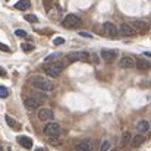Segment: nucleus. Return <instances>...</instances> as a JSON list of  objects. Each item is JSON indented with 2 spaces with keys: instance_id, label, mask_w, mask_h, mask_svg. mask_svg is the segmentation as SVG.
<instances>
[{
  "instance_id": "obj_2",
  "label": "nucleus",
  "mask_w": 151,
  "mask_h": 151,
  "mask_svg": "<svg viewBox=\"0 0 151 151\" xmlns=\"http://www.w3.org/2000/svg\"><path fill=\"white\" fill-rule=\"evenodd\" d=\"M66 66V62H54V63H50L46 66V73L50 76V78H57L62 70L65 69Z\"/></svg>"
},
{
  "instance_id": "obj_8",
  "label": "nucleus",
  "mask_w": 151,
  "mask_h": 151,
  "mask_svg": "<svg viewBox=\"0 0 151 151\" xmlns=\"http://www.w3.org/2000/svg\"><path fill=\"white\" fill-rule=\"evenodd\" d=\"M138 32L135 31V28L131 25V24H122L120 28H119V35H123V37H134L137 35Z\"/></svg>"
},
{
  "instance_id": "obj_16",
  "label": "nucleus",
  "mask_w": 151,
  "mask_h": 151,
  "mask_svg": "<svg viewBox=\"0 0 151 151\" xmlns=\"http://www.w3.org/2000/svg\"><path fill=\"white\" fill-rule=\"evenodd\" d=\"M75 148L78 151H91L93 150V141H91V139H84V141H81Z\"/></svg>"
},
{
  "instance_id": "obj_15",
  "label": "nucleus",
  "mask_w": 151,
  "mask_h": 151,
  "mask_svg": "<svg viewBox=\"0 0 151 151\" xmlns=\"http://www.w3.org/2000/svg\"><path fill=\"white\" fill-rule=\"evenodd\" d=\"M131 138H132V135H131V132L129 131H125L123 134H122V137H120V142H119V147L123 150V148H126L129 144H131Z\"/></svg>"
},
{
  "instance_id": "obj_25",
  "label": "nucleus",
  "mask_w": 151,
  "mask_h": 151,
  "mask_svg": "<svg viewBox=\"0 0 151 151\" xmlns=\"http://www.w3.org/2000/svg\"><path fill=\"white\" fill-rule=\"evenodd\" d=\"M50 144L51 145H59V144H62V141H60V138L59 137H50Z\"/></svg>"
},
{
  "instance_id": "obj_10",
  "label": "nucleus",
  "mask_w": 151,
  "mask_h": 151,
  "mask_svg": "<svg viewBox=\"0 0 151 151\" xmlns=\"http://www.w3.org/2000/svg\"><path fill=\"white\" fill-rule=\"evenodd\" d=\"M53 117H54V113H53L51 109L44 107V109H40L38 110V119L41 122H50V120H53Z\"/></svg>"
},
{
  "instance_id": "obj_18",
  "label": "nucleus",
  "mask_w": 151,
  "mask_h": 151,
  "mask_svg": "<svg viewBox=\"0 0 151 151\" xmlns=\"http://www.w3.org/2000/svg\"><path fill=\"white\" fill-rule=\"evenodd\" d=\"M137 129H138L139 134H145V132L150 131V123H148L147 120H139V122L137 123Z\"/></svg>"
},
{
  "instance_id": "obj_1",
  "label": "nucleus",
  "mask_w": 151,
  "mask_h": 151,
  "mask_svg": "<svg viewBox=\"0 0 151 151\" xmlns=\"http://www.w3.org/2000/svg\"><path fill=\"white\" fill-rule=\"evenodd\" d=\"M31 85L40 91H44V93H50L54 90V84L53 81L47 79V78H43V76H35L31 79Z\"/></svg>"
},
{
  "instance_id": "obj_7",
  "label": "nucleus",
  "mask_w": 151,
  "mask_h": 151,
  "mask_svg": "<svg viewBox=\"0 0 151 151\" xmlns=\"http://www.w3.org/2000/svg\"><path fill=\"white\" fill-rule=\"evenodd\" d=\"M100 56L101 59L106 62V63H113L114 60H116V57H117V50H110V49H103L100 51Z\"/></svg>"
},
{
  "instance_id": "obj_20",
  "label": "nucleus",
  "mask_w": 151,
  "mask_h": 151,
  "mask_svg": "<svg viewBox=\"0 0 151 151\" xmlns=\"http://www.w3.org/2000/svg\"><path fill=\"white\" fill-rule=\"evenodd\" d=\"M29 6H31V1H29V0H19V1L15 4V7H16L18 10H27V9H29Z\"/></svg>"
},
{
  "instance_id": "obj_6",
  "label": "nucleus",
  "mask_w": 151,
  "mask_h": 151,
  "mask_svg": "<svg viewBox=\"0 0 151 151\" xmlns=\"http://www.w3.org/2000/svg\"><path fill=\"white\" fill-rule=\"evenodd\" d=\"M131 25L135 28V31L137 32H141V34H144V32H148L151 29V25L150 22H147V21H132L131 22Z\"/></svg>"
},
{
  "instance_id": "obj_32",
  "label": "nucleus",
  "mask_w": 151,
  "mask_h": 151,
  "mask_svg": "<svg viewBox=\"0 0 151 151\" xmlns=\"http://www.w3.org/2000/svg\"><path fill=\"white\" fill-rule=\"evenodd\" d=\"M144 56H147V57H151V53H150V51H145V53H144Z\"/></svg>"
},
{
  "instance_id": "obj_5",
  "label": "nucleus",
  "mask_w": 151,
  "mask_h": 151,
  "mask_svg": "<svg viewBox=\"0 0 151 151\" xmlns=\"http://www.w3.org/2000/svg\"><path fill=\"white\" fill-rule=\"evenodd\" d=\"M103 31H104L106 37H109L111 40H114V38L119 37V28L113 22H104L103 24Z\"/></svg>"
},
{
  "instance_id": "obj_23",
  "label": "nucleus",
  "mask_w": 151,
  "mask_h": 151,
  "mask_svg": "<svg viewBox=\"0 0 151 151\" xmlns=\"http://www.w3.org/2000/svg\"><path fill=\"white\" fill-rule=\"evenodd\" d=\"M21 49L24 51H27V53H29V51L34 50V46L32 44H28V43H24V44H21Z\"/></svg>"
},
{
  "instance_id": "obj_28",
  "label": "nucleus",
  "mask_w": 151,
  "mask_h": 151,
  "mask_svg": "<svg viewBox=\"0 0 151 151\" xmlns=\"http://www.w3.org/2000/svg\"><path fill=\"white\" fill-rule=\"evenodd\" d=\"M53 43H54V46H59V44H63V43H65V40H63L62 37H57V38H54V40H53Z\"/></svg>"
},
{
  "instance_id": "obj_17",
  "label": "nucleus",
  "mask_w": 151,
  "mask_h": 151,
  "mask_svg": "<svg viewBox=\"0 0 151 151\" xmlns=\"http://www.w3.org/2000/svg\"><path fill=\"white\" fill-rule=\"evenodd\" d=\"M145 141H147V138H145L142 134H139V135H137V137L131 138V145H132L134 148H138V147H141Z\"/></svg>"
},
{
  "instance_id": "obj_13",
  "label": "nucleus",
  "mask_w": 151,
  "mask_h": 151,
  "mask_svg": "<svg viewBox=\"0 0 151 151\" xmlns=\"http://www.w3.org/2000/svg\"><path fill=\"white\" fill-rule=\"evenodd\" d=\"M24 104H25V107H27V110H29V111H34L41 103L40 101H37L34 97H27L25 100H24Z\"/></svg>"
},
{
  "instance_id": "obj_27",
  "label": "nucleus",
  "mask_w": 151,
  "mask_h": 151,
  "mask_svg": "<svg viewBox=\"0 0 151 151\" xmlns=\"http://www.w3.org/2000/svg\"><path fill=\"white\" fill-rule=\"evenodd\" d=\"M15 35H16V37H21V38H25V37H27V32H25L24 29H16V31H15Z\"/></svg>"
},
{
  "instance_id": "obj_12",
  "label": "nucleus",
  "mask_w": 151,
  "mask_h": 151,
  "mask_svg": "<svg viewBox=\"0 0 151 151\" xmlns=\"http://www.w3.org/2000/svg\"><path fill=\"white\" fill-rule=\"evenodd\" d=\"M135 66H137V69L141 70V72H145V70H150L151 69V63L147 59H142V57L135 62Z\"/></svg>"
},
{
  "instance_id": "obj_9",
  "label": "nucleus",
  "mask_w": 151,
  "mask_h": 151,
  "mask_svg": "<svg viewBox=\"0 0 151 151\" xmlns=\"http://www.w3.org/2000/svg\"><path fill=\"white\" fill-rule=\"evenodd\" d=\"M90 54L87 51H73V53H69L66 56V63H72V62H76V60H82V59H88Z\"/></svg>"
},
{
  "instance_id": "obj_11",
  "label": "nucleus",
  "mask_w": 151,
  "mask_h": 151,
  "mask_svg": "<svg viewBox=\"0 0 151 151\" xmlns=\"http://www.w3.org/2000/svg\"><path fill=\"white\" fill-rule=\"evenodd\" d=\"M119 66L122 68V69H132L134 66H135V60H134V57L132 56H123L120 60H119Z\"/></svg>"
},
{
  "instance_id": "obj_3",
  "label": "nucleus",
  "mask_w": 151,
  "mask_h": 151,
  "mask_svg": "<svg viewBox=\"0 0 151 151\" xmlns=\"http://www.w3.org/2000/svg\"><path fill=\"white\" fill-rule=\"evenodd\" d=\"M62 25H63L65 28H68V29H75V28H78V27L81 25V19H79L76 15L69 13V15H66V16L63 18Z\"/></svg>"
},
{
  "instance_id": "obj_30",
  "label": "nucleus",
  "mask_w": 151,
  "mask_h": 151,
  "mask_svg": "<svg viewBox=\"0 0 151 151\" xmlns=\"http://www.w3.org/2000/svg\"><path fill=\"white\" fill-rule=\"evenodd\" d=\"M79 35H81V37H85V38H91V34H88V32H85V31H81Z\"/></svg>"
},
{
  "instance_id": "obj_4",
  "label": "nucleus",
  "mask_w": 151,
  "mask_h": 151,
  "mask_svg": "<svg viewBox=\"0 0 151 151\" xmlns=\"http://www.w3.org/2000/svg\"><path fill=\"white\" fill-rule=\"evenodd\" d=\"M43 132H44V135H47V137H60L62 128H60L59 123H54V122L50 120V122L43 128Z\"/></svg>"
},
{
  "instance_id": "obj_26",
  "label": "nucleus",
  "mask_w": 151,
  "mask_h": 151,
  "mask_svg": "<svg viewBox=\"0 0 151 151\" xmlns=\"http://www.w3.org/2000/svg\"><path fill=\"white\" fill-rule=\"evenodd\" d=\"M109 148H110V142L109 141H103L100 145V151H107Z\"/></svg>"
},
{
  "instance_id": "obj_14",
  "label": "nucleus",
  "mask_w": 151,
  "mask_h": 151,
  "mask_svg": "<svg viewBox=\"0 0 151 151\" xmlns=\"http://www.w3.org/2000/svg\"><path fill=\"white\" fill-rule=\"evenodd\" d=\"M16 139H18V144H19L21 147H24V148H27V150H31V148H32V139H31L29 137L21 135V137H18Z\"/></svg>"
},
{
  "instance_id": "obj_31",
  "label": "nucleus",
  "mask_w": 151,
  "mask_h": 151,
  "mask_svg": "<svg viewBox=\"0 0 151 151\" xmlns=\"http://www.w3.org/2000/svg\"><path fill=\"white\" fill-rule=\"evenodd\" d=\"M0 76H6V70L0 66Z\"/></svg>"
},
{
  "instance_id": "obj_19",
  "label": "nucleus",
  "mask_w": 151,
  "mask_h": 151,
  "mask_svg": "<svg viewBox=\"0 0 151 151\" xmlns=\"http://www.w3.org/2000/svg\"><path fill=\"white\" fill-rule=\"evenodd\" d=\"M4 119H6V123H7V125H9V126H10L13 131H18V129H21V123H19L18 120H15L13 117H10V116H6Z\"/></svg>"
},
{
  "instance_id": "obj_21",
  "label": "nucleus",
  "mask_w": 151,
  "mask_h": 151,
  "mask_svg": "<svg viewBox=\"0 0 151 151\" xmlns=\"http://www.w3.org/2000/svg\"><path fill=\"white\" fill-rule=\"evenodd\" d=\"M24 18H25V21H28V22H31V24H37V22H38V18H37L35 15H31V13L24 15Z\"/></svg>"
},
{
  "instance_id": "obj_29",
  "label": "nucleus",
  "mask_w": 151,
  "mask_h": 151,
  "mask_svg": "<svg viewBox=\"0 0 151 151\" xmlns=\"http://www.w3.org/2000/svg\"><path fill=\"white\" fill-rule=\"evenodd\" d=\"M0 50L1 51H4V53H9L10 51V49L6 46V44H3V43H0Z\"/></svg>"
},
{
  "instance_id": "obj_22",
  "label": "nucleus",
  "mask_w": 151,
  "mask_h": 151,
  "mask_svg": "<svg viewBox=\"0 0 151 151\" xmlns=\"http://www.w3.org/2000/svg\"><path fill=\"white\" fill-rule=\"evenodd\" d=\"M59 57H60V53H53V54H50L49 57H46V59H44V62H46V63H50V62L57 60Z\"/></svg>"
},
{
  "instance_id": "obj_24",
  "label": "nucleus",
  "mask_w": 151,
  "mask_h": 151,
  "mask_svg": "<svg viewBox=\"0 0 151 151\" xmlns=\"http://www.w3.org/2000/svg\"><path fill=\"white\" fill-rule=\"evenodd\" d=\"M9 97V90L6 87H0V99H6Z\"/></svg>"
}]
</instances>
